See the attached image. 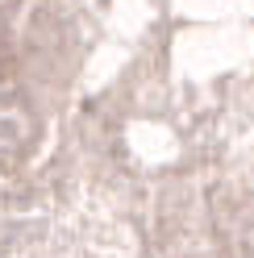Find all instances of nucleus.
Returning a JSON list of instances; mask_svg holds the SVG:
<instances>
[]
</instances>
